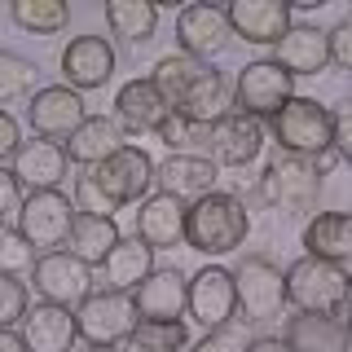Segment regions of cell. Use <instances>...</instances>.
Instances as JSON below:
<instances>
[{"mask_svg": "<svg viewBox=\"0 0 352 352\" xmlns=\"http://www.w3.org/2000/svg\"><path fill=\"white\" fill-rule=\"evenodd\" d=\"M295 97V80L282 71L273 58H260V62H247L234 80V110L251 119H273L278 110Z\"/></svg>", "mask_w": 352, "mask_h": 352, "instance_id": "30bf717a", "label": "cell"}, {"mask_svg": "<svg viewBox=\"0 0 352 352\" xmlns=\"http://www.w3.org/2000/svg\"><path fill=\"white\" fill-rule=\"evenodd\" d=\"M216 181H220V168L207 154H168L163 163H154V190L185 207L216 194Z\"/></svg>", "mask_w": 352, "mask_h": 352, "instance_id": "e0dca14e", "label": "cell"}, {"mask_svg": "<svg viewBox=\"0 0 352 352\" xmlns=\"http://www.w3.org/2000/svg\"><path fill=\"white\" fill-rule=\"evenodd\" d=\"M344 295H348V269L317 256H300L286 269V304L295 313H326L344 317Z\"/></svg>", "mask_w": 352, "mask_h": 352, "instance_id": "8992f818", "label": "cell"}, {"mask_svg": "<svg viewBox=\"0 0 352 352\" xmlns=\"http://www.w3.org/2000/svg\"><path fill=\"white\" fill-rule=\"evenodd\" d=\"M71 203H75V212H84V216H110V220H115V212H119V207L93 185V176H88V172L75 176V198H71Z\"/></svg>", "mask_w": 352, "mask_h": 352, "instance_id": "74e56055", "label": "cell"}, {"mask_svg": "<svg viewBox=\"0 0 352 352\" xmlns=\"http://www.w3.org/2000/svg\"><path fill=\"white\" fill-rule=\"evenodd\" d=\"M22 198H27V190L18 185V176L9 168H0V220H18Z\"/></svg>", "mask_w": 352, "mask_h": 352, "instance_id": "ab89813d", "label": "cell"}, {"mask_svg": "<svg viewBox=\"0 0 352 352\" xmlns=\"http://www.w3.org/2000/svg\"><path fill=\"white\" fill-rule=\"evenodd\" d=\"M176 44H181L185 58L194 62H212L234 44V31H229V18L220 5H185L176 14Z\"/></svg>", "mask_w": 352, "mask_h": 352, "instance_id": "2e32d148", "label": "cell"}, {"mask_svg": "<svg viewBox=\"0 0 352 352\" xmlns=\"http://www.w3.org/2000/svg\"><path fill=\"white\" fill-rule=\"evenodd\" d=\"M234 295H238V322L242 326H269L282 317L286 308V273L273 264L269 256H260V251H251V256H242L234 269Z\"/></svg>", "mask_w": 352, "mask_h": 352, "instance_id": "277c9868", "label": "cell"}, {"mask_svg": "<svg viewBox=\"0 0 352 352\" xmlns=\"http://www.w3.org/2000/svg\"><path fill=\"white\" fill-rule=\"evenodd\" d=\"M304 256L352 269V212H317L304 225Z\"/></svg>", "mask_w": 352, "mask_h": 352, "instance_id": "484cf974", "label": "cell"}, {"mask_svg": "<svg viewBox=\"0 0 352 352\" xmlns=\"http://www.w3.org/2000/svg\"><path fill=\"white\" fill-rule=\"evenodd\" d=\"M150 80L159 84V93L168 97V106L176 115L194 119V124L212 128L220 115H229V106H234V88L229 80L216 71L212 62H194L185 58V53H163L159 62H154Z\"/></svg>", "mask_w": 352, "mask_h": 352, "instance_id": "6da1fadb", "label": "cell"}, {"mask_svg": "<svg viewBox=\"0 0 352 352\" xmlns=\"http://www.w3.org/2000/svg\"><path fill=\"white\" fill-rule=\"evenodd\" d=\"M154 137L163 141L172 154H194V146H207V128L203 124H194V119H185V115H168V124H163Z\"/></svg>", "mask_w": 352, "mask_h": 352, "instance_id": "836d02e7", "label": "cell"}, {"mask_svg": "<svg viewBox=\"0 0 352 352\" xmlns=\"http://www.w3.org/2000/svg\"><path fill=\"white\" fill-rule=\"evenodd\" d=\"M247 238H251V207L238 203V194L216 190L185 207V247L198 256L212 260L234 256Z\"/></svg>", "mask_w": 352, "mask_h": 352, "instance_id": "7a4b0ae2", "label": "cell"}, {"mask_svg": "<svg viewBox=\"0 0 352 352\" xmlns=\"http://www.w3.org/2000/svg\"><path fill=\"white\" fill-rule=\"evenodd\" d=\"M31 308V295H27V282L18 273H0V330H14L22 326Z\"/></svg>", "mask_w": 352, "mask_h": 352, "instance_id": "d590c367", "label": "cell"}, {"mask_svg": "<svg viewBox=\"0 0 352 352\" xmlns=\"http://www.w3.org/2000/svg\"><path fill=\"white\" fill-rule=\"evenodd\" d=\"M141 326V313L124 291H93L88 300L75 308V330L80 344L88 348H119L132 339V330Z\"/></svg>", "mask_w": 352, "mask_h": 352, "instance_id": "52a82bcc", "label": "cell"}, {"mask_svg": "<svg viewBox=\"0 0 352 352\" xmlns=\"http://www.w3.org/2000/svg\"><path fill=\"white\" fill-rule=\"evenodd\" d=\"M102 273H106V291L132 295V291H137V286L154 273V251H150L141 238H119L115 247H110Z\"/></svg>", "mask_w": 352, "mask_h": 352, "instance_id": "83f0119b", "label": "cell"}, {"mask_svg": "<svg viewBox=\"0 0 352 352\" xmlns=\"http://www.w3.org/2000/svg\"><path fill=\"white\" fill-rule=\"evenodd\" d=\"M88 352H119V348H88Z\"/></svg>", "mask_w": 352, "mask_h": 352, "instance_id": "bcb514c9", "label": "cell"}, {"mask_svg": "<svg viewBox=\"0 0 352 352\" xmlns=\"http://www.w3.org/2000/svg\"><path fill=\"white\" fill-rule=\"evenodd\" d=\"M172 106L168 97L159 93V84L150 75H137L115 93V124L124 128V137H146V132H159L168 124Z\"/></svg>", "mask_w": 352, "mask_h": 352, "instance_id": "ac0fdd59", "label": "cell"}, {"mask_svg": "<svg viewBox=\"0 0 352 352\" xmlns=\"http://www.w3.org/2000/svg\"><path fill=\"white\" fill-rule=\"evenodd\" d=\"M256 194H260V207H273L282 216H313L317 198H322V176H317L313 159L278 150L256 176Z\"/></svg>", "mask_w": 352, "mask_h": 352, "instance_id": "3957f363", "label": "cell"}, {"mask_svg": "<svg viewBox=\"0 0 352 352\" xmlns=\"http://www.w3.org/2000/svg\"><path fill=\"white\" fill-rule=\"evenodd\" d=\"M106 27L124 44H150L159 36V5H150V0H106Z\"/></svg>", "mask_w": 352, "mask_h": 352, "instance_id": "f546056e", "label": "cell"}, {"mask_svg": "<svg viewBox=\"0 0 352 352\" xmlns=\"http://www.w3.org/2000/svg\"><path fill=\"white\" fill-rule=\"evenodd\" d=\"M84 119H88L84 97L66 84H44L27 97V128H31V137H40V141L66 146V137H71Z\"/></svg>", "mask_w": 352, "mask_h": 352, "instance_id": "7c38bea8", "label": "cell"}, {"mask_svg": "<svg viewBox=\"0 0 352 352\" xmlns=\"http://www.w3.org/2000/svg\"><path fill=\"white\" fill-rule=\"evenodd\" d=\"M22 344L27 352H71L80 344V330H75V313L71 308H58V304H36L27 308V317H22Z\"/></svg>", "mask_w": 352, "mask_h": 352, "instance_id": "cb8c5ba5", "label": "cell"}, {"mask_svg": "<svg viewBox=\"0 0 352 352\" xmlns=\"http://www.w3.org/2000/svg\"><path fill=\"white\" fill-rule=\"evenodd\" d=\"M264 141H269V128L260 119L242 115V110H229L220 115L212 128H207V146L203 154L216 163V168H251V163L264 154Z\"/></svg>", "mask_w": 352, "mask_h": 352, "instance_id": "8fae6325", "label": "cell"}, {"mask_svg": "<svg viewBox=\"0 0 352 352\" xmlns=\"http://www.w3.org/2000/svg\"><path fill=\"white\" fill-rule=\"evenodd\" d=\"M31 93H36V62L0 49V110H5L9 102L31 97Z\"/></svg>", "mask_w": 352, "mask_h": 352, "instance_id": "d6a6232c", "label": "cell"}, {"mask_svg": "<svg viewBox=\"0 0 352 352\" xmlns=\"http://www.w3.org/2000/svg\"><path fill=\"white\" fill-rule=\"evenodd\" d=\"M330 115H335V141H330V146H335V154L344 163H352V106L330 110Z\"/></svg>", "mask_w": 352, "mask_h": 352, "instance_id": "60d3db41", "label": "cell"}, {"mask_svg": "<svg viewBox=\"0 0 352 352\" xmlns=\"http://www.w3.org/2000/svg\"><path fill=\"white\" fill-rule=\"evenodd\" d=\"M93 185L102 190L115 207H137L154 194V159L146 146H124L115 150L106 163H97L93 172Z\"/></svg>", "mask_w": 352, "mask_h": 352, "instance_id": "9c48e42d", "label": "cell"}, {"mask_svg": "<svg viewBox=\"0 0 352 352\" xmlns=\"http://www.w3.org/2000/svg\"><path fill=\"white\" fill-rule=\"evenodd\" d=\"M124 238L119 234V225L110 216H84L75 212V225H71V238H66V251H71L80 264H88V269H102L110 247Z\"/></svg>", "mask_w": 352, "mask_h": 352, "instance_id": "f1b7e54d", "label": "cell"}, {"mask_svg": "<svg viewBox=\"0 0 352 352\" xmlns=\"http://www.w3.org/2000/svg\"><path fill=\"white\" fill-rule=\"evenodd\" d=\"M251 339H256V335H251V326L229 322V326H220V330H207L190 352H247Z\"/></svg>", "mask_w": 352, "mask_h": 352, "instance_id": "8d00e7d4", "label": "cell"}, {"mask_svg": "<svg viewBox=\"0 0 352 352\" xmlns=\"http://www.w3.org/2000/svg\"><path fill=\"white\" fill-rule=\"evenodd\" d=\"M326 40H330V62L344 66V71H352V14L339 18L335 27L326 31Z\"/></svg>", "mask_w": 352, "mask_h": 352, "instance_id": "f35d334b", "label": "cell"}, {"mask_svg": "<svg viewBox=\"0 0 352 352\" xmlns=\"http://www.w3.org/2000/svg\"><path fill=\"white\" fill-rule=\"evenodd\" d=\"M234 40H247L256 49H273L291 31V5L286 0H234L225 9Z\"/></svg>", "mask_w": 352, "mask_h": 352, "instance_id": "d6986e66", "label": "cell"}, {"mask_svg": "<svg viewBox=\"0 0 352 352\" xmlns=\"http://www.w3.org/2000/svg\"><path fill=\"white\" fill-rule=\"evenodd\" d=\"M9 14H14L18 31H27V36H58L71 22V9L62 0H14Z\"/></svg>", "mask_w": 352, "mask_h": 352, "instance_id": "4dcf8cb0", "label": "cell"}, {"mask_svg": "<svg viewBox=\"0 0 352 352\" xmlns=\"http://www.w3.org/2000/svg\"><path fill=\"white\" fill-rule=\"evenodd\" d=\"M247 352H291V344H286L282 335H256Z\"/></svg>", "mask_w": 352, "mask_h": 352, "instance_id": "7bdbcfd3", "label": "cell"}, {"mask_svg": "<svg viewBox=\"0 0 352 352\" xmlns=\"http://www.w3.org/2000/svg\"><path fill=\"white\" fill-rule=\"evenodd\" d=\"M14 225L36 256L66 251V238H71V225H75V203L62 190H36L22 198V212Z\"/></svg>", "mask_w": 352, "mask_h": 352, "instance_id": "ba28073f", "label": "cell"}, {"mask_svg": "<svg viewBox=\"0 0 352 352\" xmlns=\"http://www.w3.org/2000/svg\"><path fill=\"white\" fill-rule=\"evenodd\" d=\"M0 352H27V344H22L18 330H0Z\"/></svg>", "mask_w": 352, "mask_h": 352, "instance_id": "ee69618b", "label": "cell"}, {"mask_svg": "<svg viewBox=\"0 0 352 352\" xmlns=\"http://www.w3.org/2000/svg\"><path fill=\"white\" fill-rule=\"evenodd\" d=\"M31 286H36L44 304H58L75 313L93 295V269L80 264L71 251H49V256H36V264H31Z\"/></svg>", "mask_w": 352, "mask_h": 352, "instance_id": "4fadbf2b", "label": "cell"}, {"mask_svg": "<svg viewBox=\"0 0 352 352\" xmlns=\"http://www.w3.org/2000/svg\"><path fill=\"white\" fill-rule=\"evenodd\" d=\"M264 128L278 141V150L300 154V159H317V154H326L330 141H335V115H330L317 97H291Z\"/></svg>", "mask_w": 352, "mask_h": 352, "instance_id": "5b68a950", "label": "cell"}, {"mask_svg": "<svg viewBox=\"0 0 352 352\" xmlns=\"http://www.w3.org/2000/svg\"><path fill=\"white\" fill-rule=\"evenodd\" d=\"M141 322H185V304H190V278L176 264L154 269L146 282L132 291Z\"/></svg>", "mask_w": 352, "mask_h": 352, "instance_id": "ffe728a7", "label": "cell"}, {"mask_svg": "<svg viewBox=\"0 0 352 352\" xmlns=\"http://www.w3.org/2000/svg\"><path fill=\"white\" fill-rule=\"evenodd\" d=\"M282 339L291 352H348V322L326 313H295Z\"/></svg>", "mask_w": 352, "mask_h": 352, "instance_id": "4316f807", "label": "cell"}, {"mask_svg": "<svg viewBox=\"0 0 352 352\" xmlns=\"http://www.w3.org/2000/svg\"><path fill=\"white\" fill-rule=\"evenodd\" d=\"M185 317H194L198 326L220 330L229 322H238V295H234V273L225 264H207L190 278V304Z\"/></svg>", "mask_w": 352, "mask_h": 352, "instance_id": "5bb4252c", "label": "cell"}, {"mask_svg": "<svg viewBox=\"0 0 352 352\" xmlns=\"http://www.w3.org/2000/svg\"><path fill=\"white\" fill-rule=\"evenodd\" d=\"M22 146V128L18 119L9 115V110H0V168H5V159H14V150Z\"/></svg>", "mask_w": 352, "mask_h": 352, "instance_id": "b9f144b4", "label": "cell"}, {"mask_svg": "<svg viewBox=\"0 0 352 352\" xmlns=\"http://www.w3.org/2000/svg\"><path fill=\"white\" fill-rule=\"evenodd\" d=\"M273 62L282 66L291 80L300 75H322L330 66V40L322 27H308V22H291V31L273 44Z\"/></svg>", "mask_w": 352, "mask_h": 352, "instance_id": "7402d4cb", "label": "cell"}, {"mask_svg": "<svg viewBox=\"0 0 352 352\" xmlns=\"http://www.w3.org/2000/svg\"><path fill=\"white\" fill-rule=\"evenodd\" d=\"M115 44L106 36H75L62 49V84L75 88V93H93V88H106L115 80Z\"/></svg>", "mask_w": 352, "mask_h": 352, "instance_id": "9a60e30c", "label": "cell"}, {"mask_svg": "<svg viewBox=\"0 0 352 352\" xmlns=\"http://www.w3.org/2000/svg\"><path fill=\"white\" fill-rule=\"evenodd\" d=\"M150 251H176L185 247V203L154 190L146 203H137V234Z\"/></svg>", "mask_w": 352, "mask_h": 352, "instance_id": "603a6c76", "label": "cell"}, {"mask_svg": "<svg viewBox=\"0 0 352 352\" xmlns=\"http://www.w3.org/2000/svg\"><path fill=\"white\" fill-rule=\"evenodd\" d=\"M31 264H36V251L27 247L18 225L0 220V273H31Z\"/></svg>", "mask_w": 352, "mask_h": 352, "instance_id": "e575fe53", "label": "cell"}, {"mask_svg": "<svg viewBox=\"0 0 352 352\" xmlns=\"http://www.w3.org/2000/svg\"><path fill=\"white\" fill-rule=\"evenodd\" d=\"M348 352H352V317H348Z\"/></svg>", "mask_w": 352, "mask_h": 352, "instance_id": "f6af8a7d", "label": "cell"}, {"mask_svg": "<svg viewBox=\"0 0 352 352\" xmlns=\"http://www.w3.org/2000/svg\"><path fill=\"white\" fill-rule=\"evenodd\" d=\"M9 163H14L9 172L18 176V185L27 194H36V190H62L66 168H71V159H66V150L58 146V141H40V137L22 141Z\"/></svg>", "mask_w": 352, "mask_h": 352, "instance_id": "44dd1931", "label": "cell"}, {"mask_svg": "<svg viewBox=\"0 0 352 352\" xmlns=\"http://www.w3.org/2000/svg\"><path fill=\"white\" fill-rule=\"evenodd\" d=\"M128 146V137H124V128L115 124V115H88L80 128L66 137V159L75 163V168H84V172H93L97 163H106L115 150H124Z\"/></svg>", "mask_w": 352, "mask_h": 352, "instance_id": "d4e9b609", "label": "cell"}, {"mask_svg": "<svg viewBox=\"0 0 352 352\" xmlns=\"http://www.w3.org/2000/svg\"><path fill=\"white\" fill-rule=\"evenodd\" d=\"M124 352H190V326L185 322H141L124 344Z\"/></svg>", "mask_w": 352, "mask_h": 352, "instance_id": "1f68e13d", "label": "cell"}]
</instances>
